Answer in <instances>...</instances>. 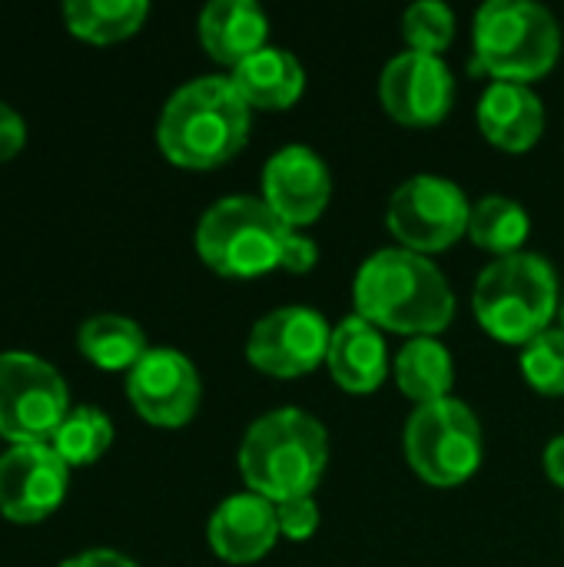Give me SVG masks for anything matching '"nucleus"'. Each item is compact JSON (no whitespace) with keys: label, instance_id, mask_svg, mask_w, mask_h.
<instances>
[{"label":"nucleus","instance_id":"c85d7f7f","mask_svg":"<svg viewBox=\"0 0 564 567\" xmlns=\"http://www.w3.org/2000/svg\"><path fill=\"white\" fill-rule=\"evenodd\" d=\"M316 259H319V246L309 236L293 233L286 243V252H283V269L286 272H309L316 266Z\"/></svg>","mask_w":564,"mask_h":567},{"label":"nucleus","instance_id":"ddd939ff","mask_svg":"<svg viewBox=\"0 0 564 567\" xmlns=\"http://www.w3.org/2000/svg\"><path fill=\"white\" fill-rule=\"evenodd\" d=\"M379 100L386 113L406 126H435L452 110L455 80L442 56L406 50L386 63Z\"/></svg>","mask_w":564,"mask_h":567},{"label":"nucleus","instance_id":"7ed1b4c3","mask_svg":"<svg viewBox=\"0 0 564 567\" xmlns=\"http://www.w3.org/2000/svg\"><path fill=\"white\" fill-rule=\"evenodd\" d=\"M329 435L302 409H276L249 425L239 445V472L249 492L273 505L306 498L326 475Z\"/></svg>","mask_w":564,"mask_h":567},{"label":"nucleus","instance_id":"412c9836","mask_svg":"<svg viewBox=\"0 0 564 567\" xmlns=\"http://www.w3.org/2000/svg\"><path fill=\"white\" fill-rule=\"evenodd\" d=\"M76 346L86 355V362H93L103 372H123V369L130 372L150 352L143 329L133 319L116 316V312L90 316L80 326Z\"/></svg>","mask_w":564,"mask_h":567},{"label":"nucleus","instance_id":"bb28decb","mask_svg":"<svg viewBox=\"0 0 564 567\" xmlns=\"http://www.w3.org/2000/svg\"><path fill=\"white\" fill-rule=\"evenodd\" d=\"M276 518H279V535L289 542H309L319 528V505L312 502V495L306 498H293L276 505Z\"/></svg>","mask_w":564,"mask_h":567},{"label":"nucleus","instance_id":"b1692460","mask_svg":"<svg viewBox=\"0 0 564 567\" xmlns=\"http://www.w3.org/2000/svg\"><path fill=\"white\" fill-rule=\"evenodd\" d=\"M47 445L60 455L66 468L93 465L113 445V422L106 419V412L93 405H76L70 409V415L63 419V425L53 432Z\"/></svg>","mask_w":564,"mask_h":567},{"label":"nucleus","instance_id":"423d86ee","mask_svg":"<svg viewBox=\"0 0 564 567\" xmlns=\"http://www.w3.org/2000/svg\"><path fill=\"white\" fill-rule=\"evenodd\" d=\"M289 229L263 199L226 196L213 203L196 226L199 259L226 279H256L283 269Z\"/></svg>","mask_w":564,"mask_h":567},{"label":"nucleus","instance_id":"f257e3e1","mask_svg":"<svg viewBox=\"0 0 564 567\" xmlns=\"http://www.w3.org/2000/svg\"><path fill=\"white\" fill-rule=\"evenodd\" d=\"M356 316L376 329L402 332L412 339L439 336L455 319V296L445 276L412 249L372 252L352 282Z\"/></svg>","mask_w":564,"mask_h":567},{"label":"nucleus","instance_id":"f03ea898","mask_svg":"<svg viewBox=\"0 0 564 567\" xmlns=\"http://www.w3.org/2000/svg\"><path fill=\"white\" fill-rule=\"evenodd\" d=\"M249 113L229 76H196L166 100L156 143L173 166L216 169L246 146Z\"/></svg>","mask_w":564,"mask_h":567},{"label":"nucleus","instance_id":"5701e85b","mask_svg":"<svg viewBox=\"0 0 564 567\" xmlns=\"http://www.w3.org/2000/svg\"><path fill=\"white\" fill-rule=\"evenodd\" d=\"M529 233H532V219L522 203L509 196H485L472 203L469 236L479 249H489L499 259H505V256L522 252Z\"/></svg>","mask_w":564,"mask_h":567},{"label":"nucleus","instance_id":"7c9ffc66","mask_svg":"<svg viewBox=\"0 0 564 567\" xmlns=\"http://www.w3.org/2000/svg\"><path fill=\"white\" fill-rule=\"evenodd\" d=\"M545 472H548L552 485L564 488V435L548 442V449H545Z\"/></svg>","mask_w":564,"mask_h":567},{"label":"nucleus","instance_id":"cd10ccee","mask_svg":"<svg viewBox=\"0 0 564 567\" xmlns=\"http://www.w3.org/2000/svg\"><path fill=\"white\" fill-rule=\"evenodd\" d=\"M23 140H27V126H23V116L7 106L0 100V163L13 159L20 150H23Z\"/></svg>","mask_w":564,"mask_h":567},{"label":"nucleus","instance_id":"393cba45","mask_svg":"<svg viewBox=\"0 0 564 567\" xmlns=\"http://www.w3.org/2000/svg\"><path fill=\"white\" fill-rule=\"evenodd\" d=\"M402 37L409 50L439 56L455 37V13L442 0H419L402 13Z\"/></svg>","mask_w":564,"mask_h":567},{"label":"nucleus","instance_id":"20e7f679","mask_svg":"<svg viewBox=\"0 0 564 567\" xmlns=\"http://www.w3.org/2000/svg\"><path fill=\"white\" fill-rule=\"evenodd\" d=\"M479 326L505 342L529 346L558 316V276L545 256L515 252L482 269L472 292Z\"/></svg>","mask_w":564,"mask_h":567},{"label":"nucleus","instance_id":"aec40b11","mask_svg":"<svg viewBox=\"0 0 564 567\" xmlns=\"http://www.w3.org/2000/svg\"><path fill=\"white\" fill-rule=\"evenodd\" d=\"M396 382L402 395L412 399L416 405H432L449 399L455 382V362L439 339L432 336L409 339L396 355Z\"/></svg>","mask_w":564,"mask_h":567},{"label":"nucleus","instance_id":"9d476101","mask_svg":"<svg viewBox=\"0 0 564 567\" xmlns=\"http://www.w3.org/2000/svg\"><path fill=\"white\" fill-rule=\"evenodd\" d=\"M332 329L309 306H283L266 312L246 342V359L273 379H299L326 362Z\"/></svg>","mask_w":564,"mask_h":567},{"label":"nucleus","instance_id":"0eeeda50","mask_svg":"<svg viewBox=\"0 0 564 567\" xmlns=\"http://www.w3.org/2000/svg\"><path fill=\"white\" fill-rule=\"evenodd\" d=\"M406 458L435 488L465 485L482 465V425L459 399L419 405L406 425Z\"/></svg>","mask_w":564,"mask_h":567},{"label":"nucleus","instance_id":"2eb2a0df","mask_svg":"<svg viewBox=\"0 0 564 567\" xmlns=\"http://www.w3.org/2000/svg\"><path fill=\"white\" fill-rule=\"evenodd\" d=\"M209 548L226 565H253L273 551L279 542V518L276 505L256 492L229 495L209 518L206 528Z\"/></svg>","mask_w":564,"mask_h":567},{"label":"nucleus","instance_id":"dca6fc26","mask_svg":"<svg viewBox=\"0 0 564 567\" xmlns=\"http://www.w3.org/2000/svg\"><path fill=\"white\" fill-rule=\"evenodd\" d=\"M479 126L489 143L509 153L532 150L545 133V106L529 83L495 80L479 100Z\"/></svg>","mask_w":564,"mask_h":567},{"label":"nucleus","instance_id":"6e6552de","mask_svg":"<svg viewBox=\"0 0 564 567\" xmlns=\"http://www.w3.org/2000/svg\"><path fill=\"white\" fill-rule=\"evenodd\" d=\"M70 415V389L63 375L30 355L0 352V439L10 445H40Z\"/></svg>","mask_w":564,"mask_h":567},{"label":"nucleus","instance_id":"a211bd4d","mask_svg":"<svg viewBox=\"0 0 564 567\" xmlns=\"http://www.w3.org/2000/svg\"><path fill=\"white\" fill-rule=\"evenodd\" d=\"M326 365H329V375L346 392H356V395L376 392L389 372V352H386L382 329H376L362 316H346L332 329Z\"/></svg>","mask_w":564,"mask_h":567},{"label":"nucleus","instance_id":"4be33fe9","mask_svg":"<svg viewBox=\"0 0 564 567\" xmlns=\"http://www.w3.org/2000/svg\"><path fill=\"white\" fill-rule=\"evenodd\" d=\"M150 17L146 0H70L63 3V23L86 43H116L133 37Z\"/></svg>","mask_w":564,"mask_h":567},{"label":"nucleus","instance_id":"2f4dec72","mask_svg":"<svg viewBox=\"0 0 564 567\" xmlns=\"http://www.w3.org/2000/svg\"><path fill=\"white\" fill-rule=\"evenodd\" d=\"M562 332H564V306H562Z\"/></svg>","mask_w":564,"mask_h":567},{"label":"nucleus","instance_id":"c756f323","mask_svg":"<svg viewBox=\"0 0 564 567\" xmlns=\"http://www.w3.org/2000/svg\"><path fill=\"white\" fill-rule=\"evenodd\" d=\"M60 567H136L126 555L120 551H110V548H93V551H83L70 561H63Z\"/></svg>","mask_w":564,"mask_h":567},{"label":"nucleus","instance_id":"1a4fd4ad","mask_svg":"<svg viewBox=\"0 0 564 567\" xmlns=\"http://www.w3.org/2000/svg\"><path fill=\"white\" fill-rule=\"evenodd\" d=\"M472 203L459 183L445 176H412L389 199V233L419 256L442 252L469 233Z\"/></svg>","mask_w":564,"mask_h":567},{"label":"nucleus","instance_id":"6ab92c4d","mask_svg":"<svg viewBox=\"0 0 564 567\" xmlns=\"http://www.w3.org/2000/svg\"><path fill=\"white\" fill-rule=\"evenodd\" d=\"M233 86L253 110H286L293 106L306 90V70L302 63L283 50V47H263L253 56H246L233 73Z\"/></svg>","mask_w":564,"mask_h":567},{"label":"nucleus","instance_id":"f3484780","mask_svg":"<svg viewBox=\"0 0 564 567\" xmlns=\"http://www.w3.org/2000/svg\"><path fill=\"white\" fill-rule=\"evenodd\" d=\"M269 17L256 0H213L199 13V40L203 50L236 70L246 56L266 47Z\"/></svg>","mask_w":564,"mask_h":567},{"label":"nucleus","instance_id":"9b49d317","mask_svg":"<svg viewBox=\"0 0 564 567\" xmlns=\"http://www.w3.org/2000/svg\"><path fill=\"white\" fill-rule=\"evenodd\" d=\"M126 395L136 415L156 429H183L203 399L196 365L176 349H150L126 372Z\"/></svg>","mask_w":564,"mask_h":567},{"label":"nucleus","instance_id":"39448f33","mask_svg":"<svg viewBox=\"0 0 564 567\" xmlns=\"http://www.w3.org/2000/svg\"><path fill=\"white\" fill-rule=\"evenodd\" d=\"M472 53L475 70L505 83H529L558 63L562 27L542 3L489 0L475 10Z\"/></svg>","mask_w":564,"mask_h":567},{"label":"nucleus","instance_id":"f8f14e48","mask_svg":"<svg viewBox=\"0 0 564 567\" xmlns=\"http://www.w3.org/2000/svg\"><path fill=\"white\" fill-rule=\"evenodd\" d=\"M70 488V468L60 455L40 445H10L0 455V515L17 525H37L50 518Z\"/></svg>","mask_w":564,"mask_h":567},{"label":"nucleus","instance_id":"a878e982","mask_svg":"<svg viewBox=\"0 0 564 567\" xmlns=\"http://www.w3.org/2000/svg\"><path fill=\"white\" fill-rule=\"evenodd\" d=\"M522 375L542 395H564V332L548 329L522 346Z\"/></svg>","mask_w":564,"mask_h":567},{"label":"nucleus","instance_id":"4468645a","mask_svg":"<svg viewBox=\"0 0 564 567\" xmlns=\"http://www.w3.org/2000/svg\"><path fill=\"white\" fill-rule=\"evenodd\" d=\"M332 196V176L326 159L302 143L276 150L263 166V203L289 226L316 223Z\"/></svg>","mask_w":564,"mask_h":567}]
</instances>
